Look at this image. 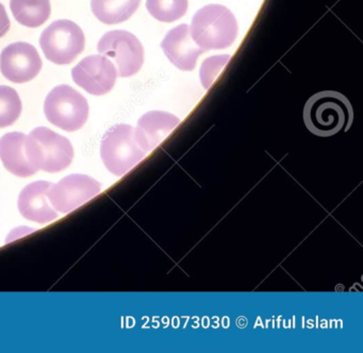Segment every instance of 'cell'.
Instances as JSON below:
<instances>
[{"mask_svg":"<svg viewBox=\"0 0 363 353\" xmlns=\"http://www.w3.org/2000/svg\"><path fill=\"white\" fill-rule=\"evenodd\" d=\"M50 184L52 183L48 181H37L27 185L21 191L18 206L25 218L39 223H48L58 218V214L50 206V200L46 196V191Z\"/></svg>","mask_w":363,"mask_h":353,"instance_id":"7c38bea8","label":"cell"},{"mask_svg":"<svg viewBox=\"0 0 363 353\" xmlns=\"http://www.w3.org/2000/svg\"><path fill=\"white\" fill-rule=\"evenodd\" d=\"M72 77L78 86L91 95L103 96L113 89L118 70L105 55H94L82 59L72 69Z\"/></svg>","mask_w":363,"mask_h":353,"instance_id":"9c48e42d","label":"cell"},{"mask_svg":"<svg viewBox=\"0 0 363 353\" xmlns=\"http://www.w3.org/2000/svg\"><path fill=\"white\" fill-rule=\"evenodd\" d=\"M10 19L4 4H0V38H3L10 30Z\"/></svg>","mask_w":363,"mask_h":353,"instance_id":"ffe728a7","label":"cell"},{"mask_svg":"<svg viewBox=\"0 0 363 353\" xmlns=\"http://www.w3.org/2000/svg\"><path fill=\"white\" fill-rule=\"evenodd\" d=\"M231 59V55H216V57H208L205 60L203 65H201V81L203 83V87L206 89H210L216 79L220 76V72L225 67L226 64H228L229 60Z\"/></svg>","mask_w":363,"mask_h":353,"instance_id":"d6986e66","label":"cell"},{"mask_svg":"<svg viewBox=\"0 0 363 353\" xmlns=\"http://www.w3.org/2000/svg\"><path fill=\"white\" fill-rule=\"evenodd\" d=\"M86 38L82 28L69 19L50 23L40 38L46 59L58 65H67L84 50Z\"/></svg>","mask_w":363,"mask_h":353,"instance_id":"5b68a950","label":"cell"},{"mask_svg":"<svg viewBox=\"0 0 363 353\" xmlns=\"http://www.w3.org/2000/svg\"><path fill=\"white\" fill-rule=\"evenodd\" d=\"M43 62L35 46L25 42L13 43L0 53V70L13 83L33 80L41 72Z\"/></svg>","mask_w":363,"mask_h":353,"instance_id":"30bf717a","label":"cell"},{"mask_svg":"<svg viewBox=\"0 0 363 353\" xmlns=\"http://www.w3.org/2000/svg\"><path fill=\"white\" fill-rule=\"evenodd\" d=\"M99 181L86 174H71L50 184L46 196L52 206L61 213H69L79 208L101 193Z\"/></svg>","mask_w":363,"mask_h":353,"instance_id":"ba28073f","label":"cell"},{"mask_svg":"<svg viewBox=\"0 0 363 353\" xmlns=\"http://www.w3.org/2000/svg\"><path fill=\"white\" fill-rule=\"evenodd\" d=\"M354 118L350 100L335 91H324L312 96L303 108V121L311 133L328 138L347 131Z\"/></svg>","mask_w":363,"mask_h":353,"instance_id":"6da1fadb","label":"cell"},{"mask_svg":"<svg viewBox=\"0 0 363 353\" xmlns=\"http://www.w3.org/2000/svg\"><path fill=\"white\" fill-rule=\"evenodd\" d=\"M22 100L18 91L7 85H0V128L13 125L22 113Z\"/></svg>","mask_w":363,"mask_h":353,"instance_id":"ac0fdd59","label":"cell"},{"mask_svg":"<svg viewBox=\"0 0 363 353\" xmlns=\"http://www.w3.org/2000/svg\"><path fill=\"white\" fill-rule=\"evenodd\" d=\"M140 2L141 0H91V8L99 21L116 25L130 18Z\"/></svg>","mask_w":363,"mask_h":353,"instance_id":"5bb4252c","label":"cell"},{"mask_svg":"<svg viewBox=\"0 0 363 353\" xmlns=\"http://www.w3.org/2000/svg\"><path fill=\"white\" fill-rule=\"evenodd\" d=\"M133 135L131 125H116L106 132L101 140V159L116 176L125 174L141 157Z\"/></svg>","mask_w":363,"mask_h":353,"instance_id":"52a82bcc","label":"cell"},{"mask_svg":"<svg viewBox=\"0 0 363 353\" xmlns=\"http://www.w3.org/2000/svg\"><path fill=\"white\" fill-rule=\"evenodd\" d=\"M10 8L16 21L28 28L43 25L52 13L50 0H11Z\"/></svg>","mask_w":363,"mask_h":353,"instance_id":"9a60e30c","label":"cell"},{"mask_svg":"<svg viewBox=\"0 0 363 353\" xmlns=\"http://www.w3.org/2000/svg\"><path fill=\"white\" fill-rule=\"evenodd\" d=\"M89 110L84 96L67 84L52 89L44 102V113L48 121L67 132L84 127L88 121Z\"/></svg>","mask_w":363,"mask_h":353,"instance_id":"277c9868","label":"cell"},{"mask_svg":"<svg viewBox=\"0 0 363 353\" xmlns=\"http://www.w3.org/2000/svg\"><path fill=\"white\" fill-rule=\"evenodd\" d=\"M179 123L173 115L165 112H150L144 115L138 123L137 140L148 142L157 140L163 132H169Z\"/></svg>","mask_w":363,"mask_h":353,"instance_id":"2e32d148","label":"cell"},{"mask_svg":"<svg viewBox=\"0 0 363 353\" xmlns=\"http://www.w3.org/2000/svg\"><path fill=\"white\" fill-rule=\"evenodd\" d=\"M238 30L235 15L220 4H209L197 11L190 27L191 36L205 52L228 48L237 38Z\"/></svg>","mask_w":363,"mask_h":353,"instance_id":"7a4b0ae2","label":"cell"},{"mask_svg":"<svg viewBox=\"0 0 363 353\" xmlns=\"http://www.w3.org/2000/svg\"><path fill=\"white\" fill-rule=\"evenodd\" d=\"M29 162L38 170L59 172L71 165L74 148L65 136L46 127L33 129L25 140Z\"/></svg>","mask_w":363,"mask_h":353,"instance_id":"3957f363","label":"cell"},{"mask_svg":"<svg viewBox=\"0 0 363 353\" xmlns=\"http://www.w3.org/2000/svg\"><path fill=\"white\" fill-rule=\"evenodd\" d=\"M161 48L173 65L186 72L194 69L199 55L205 52L193 40L186 23L173 28L161 43Z\"/></svg>","mask_w":363,"mask_h":353,"instance_id":"8fae6325","label":"cell"},{"mask_svg":"<svg viewBox=\"0 0 363 353\" xmlns=\"http://www.w3.org/2000/svg\"><path fill=\"white\" fill-rule=\"evenodd\" d=\"M26 136L20 132H11L0 138V159L12 174L21 178L33 176L37 168L29 162L25 150Z\"/></svg>","mask_w":363,"mask_h":353,"instance_id":"4fadbf2b","label":"cell"},{"mask_svg":"<svg viewBox=\"0 0 363 353\" xmlns=\"http://www.w3.org/2000/svg\"><path fill=\"white\" fill-rule=\"evenodd\" d=\"M97 50L111 57L121 77H131L139 72L144 63V48L137 36L125 30H114L101 36Z\"/></svg>","mask_w":363,"mask_h":353,"instance_id":"8992f818","label":"cell"},{"mask_svg":"<svg viewBox=\"0 0 363 353\" xmlns=\"http://www.w3.org/2000/svg\"><path fill=\"white\" fill-rule=\"evenodd\" d=\"M188 0H146V8L155 18L163 23H173L184 16Z\"/></svg>","mask_w":363,"mask_h":353,"instance_id":"e0dca14e","label":"cell"}]
</instances>
